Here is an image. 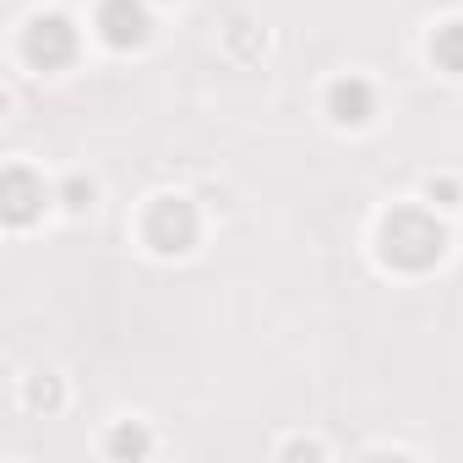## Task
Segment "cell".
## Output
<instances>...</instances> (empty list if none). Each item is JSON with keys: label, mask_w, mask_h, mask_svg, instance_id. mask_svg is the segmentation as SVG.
Here are the masks:
<instances>
[{"label": "cell", "mask_w": 463, "mask_h": 463, "mask_svg": "<svg viewBox=\"0 0 463 463\" xmlns=\"http://www.w3.org/2000/svg\"><path fill=\"white\" fill-rule=\"evenodd\" d=\"M376 251L398 273H425L447 257V229L425 207H392L376 229Z\"/></svg>", "instance_id": "cell-1"}, {"label": "cell", "mask_w": 463, "mask_h": 463, "mask_svg": "<svg viewBox=\"0 0 463 463\" xmlns=\"http://www.w3.org/2000/svg\"><path fill=\"white\" fill-rule=\"evenodd\" d=\"M196 229L202 223H196V207L185 196H153L142 213V241L158 257H185L196 246Z\"/></svg>", "instance_id": "cell-2"}, {"label": "cell", "mask_w": 463, "mask_h": 463, "mask_svg": "<svg viewBox=\"0 0 463 463\" xmlns=\"http://www.w3.org/2000/svg\"><path fill=\"white\" fill-rule=\"evenodd\" d=\"M23 55H28L33 66H44V71L66 66V61L77 55V28H71V17H61V12L28 17V28H23Z\"/></svg>", "instance_id": "cell-3"}, {"label": "cell", "mask_w": 463, "mask_h": 463, "mask_svg": "<svg viewBox=\"0 0 463 463\" xmlns=\"http://www.w3.org/2000/svg\"><path fill=\"white\" fill-rule=\"evenodd\" d=\"M93 28H99V39L109 44V50H137V44H147V6L142 0H99V17H93Z\"/></svg>", "instance_id": "cell-4"}, {"label": "cell", "mask_w": 463, "mask_h": 463, "mask_svg": "<svg viewBox=\"0 0 463 463\" xmlns=\"http://www.w3.org/2000/svg\"><path fill=\"white\" fill-rule=\"evenodd\" d=\"M327 115H333V126H371V115H376V88H371L365 77H338V82L327 88Z\"/></svg>", "instance_id": "cell-5"}, {"label": "cell", "mask_w": 463, "mask_h": 463, "mask_svg": "<svg viewBox=\"0 0 463 463\" xmlns=\"http://www.w3.org/2000/svg\"><path fill=\"white\" fill-rule=\"evenodd\" d=\"M44 196H50V191H44V180H33L23 164H12V169H6V223H17V229H23V223L44 207Z\"/></svg>", "instance_id": "cell-6"}, {"label": "cell", "mask_w": 463, "mask_h": 463, "mask_svg": "<svg viewBox=\"0 0 463 463\" xmlns=\"http://www.w3.org/2000/svg\"><path fill=\"white\" fill-rule=\"evenodd\" d=\"M430 61L447 71V77H463V23H441L430 33Z\"/></svg>", "instance_id": "cell-7"}, {"label": "cell", "mask_w": 463, "mask_h": 463, "mask_svg": "<svg viewBox=\"0 0 463 463\" xmlns=\"http://www.w3.org/2000/svg\"><path fill=\"white\" fill-rule=\"evenodd\" d=\"M61 202H66L71 213L93 207V180H82V175H77V180H66V185H61Z\"/></svg>", "instance_id": "cell-8"}, {"label": "cell", "mask_w": 463, "mask_h": 463, "mask_svg": "<svg viewBox=\"0 0 463 463\" xmlns=\"http://www.w3.org/2000/svg\"><path fill=\"white\" fill-rule=\"evenodd\" d=\"M147 447H153V441H147L137 425H120V430L109 436V452H147Z\"/></svg>", "instance_id": "cell-9"}, {"label": "cell", "mask_w": 463, "mask_h": 463, "mask_svg": "<svg viewBox=\"0 0 463 463\" xmlns=\"http://www.w3.org/2000/svg\"><path fill=\"white\" fill-rule=\"evenodd\" d=\"M28 403H33V409H39V403H44V409H55V403H61V387H55L50 376H44V382L33 376V382H28Z\"/></svg>", "instance_id": "cell-10"}, {"label": "cell", "mask_w": 463, "mask_h": 463, "mask_svg": "<svg viewBox=\"0 0 463 463\" xmlns=\"http://www.w3.org/2000/svg\"><path fill=\"white\" fill-rule=\"evenodd\" d=\"M425 196H430V202L441 196V207H458V202H463V191H458L452 180H425Z\"/></svg>", "instance_id": "cell-11"}]
</instances>
